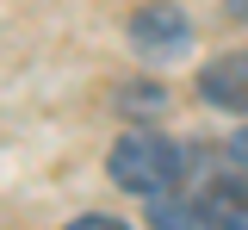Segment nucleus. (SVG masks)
Returning <instances> with one entry per match:
<instances>
[{"mask_svg":"<svg viewBox=\"0 0 248 230\" xmlns=\"http://www.w3.org/2000/svg\"><path fill=\"white\" fill-rule=\"evenodd\" d=\"M230 156H236V162H242V168H248V131H242V137H236V143H230Z\"/></svg>","mask_w":248,"mask_h":230,"instance_id":"423d86ee","label":"nucleus"},{"mask_svg":"<svg viewBox=\"0 0 248 230\" xmlns=\"http://www.w3.org/2000/svg\"><path fill=\"white\" fill-rule=\"evenodd\" d=\"M192 212H199V230H248V168L217 174Z\"/></svg>","mask_w":248,"mask_h":230,"instance_id":"f03ea898","label":"nucleus"},{"mask_svg":"<svg viewBox=\"0 0 248 230\" xmlns=\"http://www.w3.org/2000/svg\"><path fill=\"white\" fill-rule=\"evenodd\" d=\"M137 37H143L149 50H174V44H186V19L174 13V6H143Z\"/></svg>","mask_w":248,"mask_h":230,"instance_id":"20e7f679","label":"nucleus"},{"mask_svg":"<svg viewBox=\"0 0 248 230\" xmlns=\"http://www.w3.org/2000/svg\"><path fill=\"white\" fill-rule=\"evenodd\" d=\"M199 94L223 112H248V50L242 56H217L199 68Z\"/></svg>","mask_w":248,"mask_h":230,"instance_id":"7ed1b4c3","label":"nucleus"},{"mask_svg":"<svg viewBox=\"0 0 248 230\" xmlns=\"http://www.w3.org/2000/svg\"><path fill=\"white\" fill-rule=\"evenodd\" d=\"M112 181H118L124 193H168L174 181H180V149L168 143V137L155 131H130L112 143Z\"/></svg>","mask_w":248,"mask_h":230,"instance_id":"f257e3e1","label":"nucleus"},{"mask_svg":"<svg viewBox=\"0 0 248 230\" xmlns=\"http://www.w3.org/2000/svg\"><path fill=\"white\" fill-rule=\"evenodd\" d=\"M68 230H124V224H118V218H75Z\"/></svg>","mask_w":248,"mask_h":230,"instance_id":"39448f33","label":"nucleus"},{"mask_svg":"<svg viewBox=\"0 0 248 230\" xmlns=\"http://www.w3.org/2000/svg\"><path fill=\"white\" fill-rule=\"evenodd\" d=\"M236 13H242V19H248V0H236Z\"/></svg>","mask_w":248,"mask_h":230,"instance_id":"0eeeda50","label":"nucleus"}]
</instances>
